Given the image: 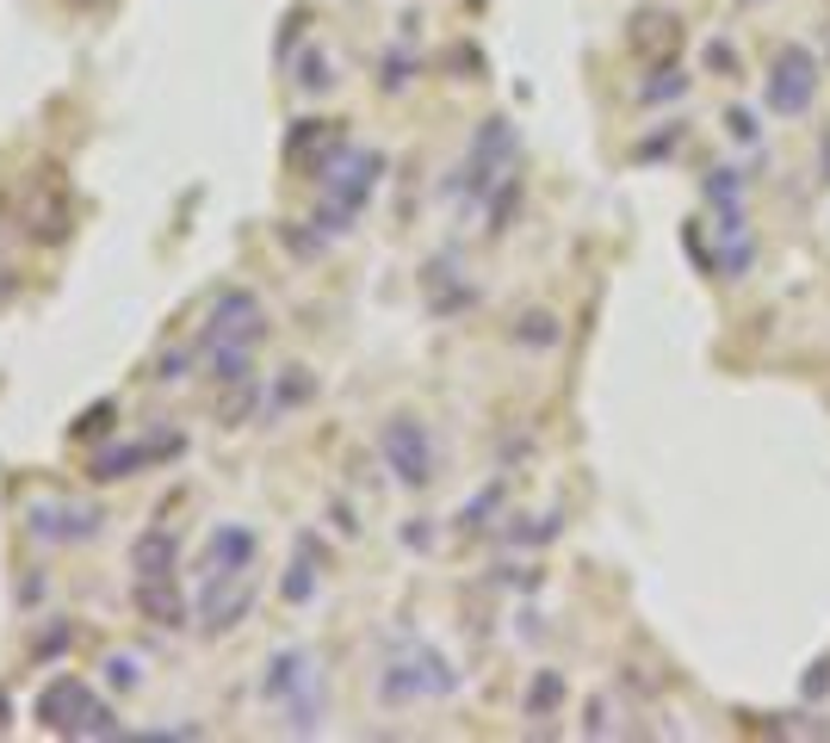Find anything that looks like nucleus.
<instances>
[{
	"label": "nucleus",
	"instance_id": "1",
	"mask_svg": "<svg viewBox=\"0 0 830 743\" xmlns=\"http://www.w3.org/2000/svg\"><path fill=\"white\" fill-rule=\"evenodd\" d=\"M212 335H261V304H254L249 291H230V298H217L212 310Z\"/></svg>",
	"mask_w": 830,
	"mask_h": 743
},
{
	"label": "nucleus",
	"instance_id": "2",
	"mask_svg": "<svg viewBox=\"0 0 830 743\" xmlns=\"http://www.w3.org/2000/svg\"><path fill=\"white\" fill-rule=\"evenodd\" d=\"M249 558H254V534H242V527H224L212 539V576H242Z\"/></svg>",
	"mask_w": 830,
	"mask_h": 743
},
{
	"label": "nucleus",
	"instance_id": "3",
	"mask_svg": "<svg viewBox=\"0 0 830 743\" xmlns=\"http://www.w3.org/2000/svg\"><path fill=\"white\" fill-rule=\"evenodd\" d=\"M136 571L161 583V576L175 571V539H168V534H143V539H136Z\"/></svg>",
	"mask_w": 830,
	"mask_h": 743
},
{
	"label": "nucleus",
	"instance_id": "4",
	"mask_svg": "<svg viewBox=\"0 0 830 743\" xmlns=\"http://www.w3.org/2000/svg\"><path fill=\"white\" fill-rule=\"evenodd\" d=\"M136 601H143V613H149L155 626H180V601H175V595H161V589H155V576H143Z\"/></svg>",
	"mask_w": 830,
	"mask_h": 743
}]
</instances>
